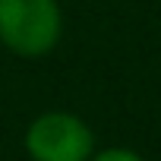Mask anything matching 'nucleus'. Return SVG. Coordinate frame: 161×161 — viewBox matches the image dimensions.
<instances>
[{"label": "nucleus", "instance_id": "obj_1", "mask_svg": "<svg viewBox=\"0 0 161 161\" xmlns=\"http://www.w3.org/2000/svg\"><path fill=\"white\" fill-rule=\"evenodd\" d=\"M63 38V10L57 0H0V44L10 54L47 57Z\"/></svg>", "mask_w": 161, "mask_h": 161}, {"label": "nucleus", "instance_id": "obj_2", "mask_svg": "<svg viewBox=\"0 0 161 161\" xmlns=\"http://www.w3.org/2000/svg\"><path fill=\"white\" fill-rule=\"evenodd\" d=\"M29 161H89L95 152L92 126L73 111H41L22 133Z\"/></svg>", "mask_w": 161, "mask_h": 161}, {"label": "nucleus", "instance_id": "obj_3", "mask_svg": "<svg viewBox=\"0 0 161 161\" xmlns=\"http://www.w3.org/2000/svg\"><path fill=\"white\" fill-rule=\"evenodd\" d=\"M89 161H145V158L126 145H108V148H95Z\"/></svg>", "mask_w": 161, "mask_h": 161}]
</instances>
